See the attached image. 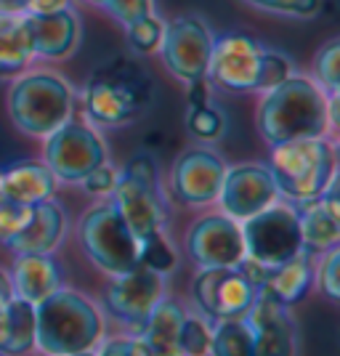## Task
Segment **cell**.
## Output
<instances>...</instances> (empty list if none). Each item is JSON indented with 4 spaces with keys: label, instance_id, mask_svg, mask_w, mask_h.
I'll return each mask as SVG.
<instances>
[{
    "label": "cell",
    "instance_id": "cell-18",
    "mask_svg": "<svg viewBox=\"0 0 340 356\" xmlns=\"http://www.w3.org/2000/svg\"><path fill=\"white\" fill-rule=\"evenodd\" d=\"M300 223V245L303 252H327L340 242V205H338V176L330 178L319 200H314L303 213H298Z\"/></svg>",
    "mask_w": 340,
    "mask_h": 356
},
{
    "label": "cell",
    "instance_id": "cell-41",
    "mask_svg": "<svg viewBox=\"0 0 340 356\" xmlns=\"http://www.w3.org/2000/svg\"><path fill=\"white\" fill-rule=\"evenodd\" d=\"M11 298H14V290H11V280H8V277L0 271V312L6 309V303H8Z\"/></svg>",
    "mask_w": 340,
    "mask_h": 356
},
{
    "label": "cell",
    "instance_id": "cell-27",
    "mask_svg": "<svg viewBox=\"0 0 340 356\" xmlns=\"http://www.w3.org/2000/svg\"><path fill=\"white\" fill-rule=\"evenodd\" d=\"M210 354L216 356H255V338L250 325L237 319H218V327L210 332Z\"/></svg>",
    "mask_w": 340,
    "mask_h": 356
},
{
    "label": "cell",
    "instance_id": "cell-11",
    "mask_svg": "<svg viewBox=\"0 0 340 356\" xmlns=\"http://www.w3.org/2000/svg\"><path fill=\"white\" fill-rule=\"evenodd\" d=\"M258 293L239 266H202L194 280V300L210 319L245 316Z\"/></svg>",
    "mask_w": 340,
    "mask_h": 356
},
{
    "label": "cell",
    "instance_id": "cell-36",
    "mask_svg": "<svg viewBox=\"0 0 340 356\" xmlns=\"http://www.w3.org/2000/svg\"><path fill=\"white\" fill-rule=\"evenodd\" d=\"M70 8V0H0V14H48Z\"/></svg>",
    "mask_w": 340,
    "mask_h": 356
},
{
    "label": "cell",
    "instance_id": "cell-16",
    "mask_svg": "<svg viewBox=\"0 0 340 356\" xmlns=\"http://www.w3.org/2000/svg\"><path fill=\"white\" fill-rule=\"evenodd\" d=\"M255 338V356H290L298 351V330L287 306L266 293H258L242 316Z\"/></svg>",
    "mask_w": 340,
    "mask_h": 356
},
{
    "label": "cell",
    "instance_id": "cell-30",
    "mask_svg": "<svg viewBox=\"0 0 340 356\" xmlns=\"http://www.w3.org/2000/svg\"><path fill=\"white\" fill-rule=\"evenodd\" d=\"M138 264L152 268V271H157V274H165V271H170V268L176 266V250L168 245L163 232L154 234V237H149L147 242H141V248H138Z\"/></svg>",
    "mask_w": 340,
    "mask_h": 356
},
{
    "label": "cell",
    "instance_id": "cell-4",
    "mask_svg": "<svg viewBox=\"0 0 340 356\" xmlns=\"http://www.w3.org/2000/svg\"><path fill=\"white\" fill-rule=\"evenodd\" d=\"M8 115L22 134H54L72 115V88L59 74H24L8 90Z\"/></svg>",
    "mask_w": 340,
    "mask_h": 356
},
{
    "label": "cell",
    "instance_id": "cell-42",
    "mask_svg": "<svg viewBox=\"0 0 340 356\" xmlns=\"http://www.w3.org/2000/svg\"><path fill=\"white\" fill-rule=\"evenodd\" d=\"M0 202H3V181H0Z\"/></svg>",
    "mask_w": 340,
    "mask_h": 356
},
{
    "label": "cell",
    "instance_id": "cell-40",
    "mask_svg": "<svg viewBox=\"0 0 340 356\" xmlns=\"http://www.w3.org/2000/svg\"><path fill=\"white\" fill-rule=\"evenodd\" d=\"M186 99H189V106H200V104H207V102H210V88H207L205 77H194V80H189V93H186Z\"/></svg>",
    "mask_w": 340,
    "mask_h": 356
},
{
    "label": "cell",
    "instance_id": "cell-12",
    "mask_svg": "<svg viewBox=\"0 0 340 356\" xmlns=\"http://www.w3.org/2000/svg\"><path fill=\"white\" fill-rule=\"evenodd\" d=\"M160 51L168 70L178 80L189 83L194 77H205L210 51H213V35L197 16H178L168 27H163Z\"/></svg>",
    "mask_w": 340,
    "mask_h": 356
},
{
    "label": "cell",
    "instance_id": "cell-21",
    "mask_svg": "<svg viewBox=\"0 0 340 356\" xmlns=\"http://www.w3.org/2000/svg\"><path fill=\"white\" fill-rule=\"evenodd\" d=\"M11 290L16 298L40 303L45 296H51L61 282L59 266L48 258V255H16L14 268H11Z\"/></svg>",
    "mask_w": 340,
    "mask_h": 356
},
{
    "label": "cell",
    "instance_id": "cell-35",
    "mask_svg": "<svg viewBox=\"0 0 340 356\" xmlns=\"http://www.w3.org/2000/svg\"><path fill=\"white\" fill-rule=\"evenodd\" d=\"M30 208L32 205H19V202H11L3 197V202H0V242H8L27 223Z\"/></svg>",
    "mask_w": 340,
    "mask_h": 356
},
{
    "label": "cell",
    "instance_id": "cell-10",
    "mask_svg": "<svg viewBox=\"0 0 340 356\" xmlns=\"http://www.w3.org/2000/svg\"><path fill=\"white\" fill-rule=\"evenodd\" d=\"M102 163H106V149L88 125L67 120L54 134H48L45 165L59 181L77 184Z\"/></svg>",
    "mask_w": 340,
    "mask_h": 356
},
{
    "label": "cell",
    "instance_id": "cell-13",
    "mask_svg": "<svg viewBox=\"0 0 340 356\" xmlns=\"http://www.w3.org/2000/svg\"><path fill=\"white\" fill-rule=\"evenodd\" d=\"M277 184L271 170L264 165H237V168H226L223 173V184L218 200L221 208L229 218L234 221H245L255 213L268 208L271 202H277Z\"/></svg>",
    "mask_w": 340,
    "mask_h": 356
},
{
    "label": "cell",
    "instance_id": "cell-1",
    "mask_svg": "<svg viewBox=\"0 0 340 356\" xmlns=\"http://www.w3.org/2000/svg\"><path fill=\"white\" fill-rule=\"evenodd\" d=\"M330 125L327 96L306 77H284L280 86L268 88L258 109V128L268 144H284L296 138L325 136Z\"/></svg>",
    "mask_w": 340,
    "mask_h": 356
},
{
    "label": "cell",
    "instance_id": "cell-31",
    "mask_svg": "<svg viewBox=\"0 0 340 356\" xmlns=\"http://www.w3.org/2000/svg\"><path fill=\"white\" fill-rule=\"evenodd\" d=\"M178 354H210V330H207L205 322L184 316V325L178 332Z\"/></svg>",
    "mask_w": 340,
    "mask_h": 356
},
{
    "label": "cell",
    "instance_id": "cell-5",
    "mask_svg": "<svg viewBox=\"0 0 340 356\" xmlns=\"http://www.w3.org/2000/svg\"><path fill=\"white\" fill-rule=\"evenodd\" d=\"M112 205L118 208L122 221L128 223L138 245L163 232V194H160L157 165L152 157L138 154L128 163L125 176L115 181Z\"/></svg>",
    "mask_w": 340,
    "mask_h": 356
},
{
    "label": "cell",
    "instance_id": "cell-6",
    "mask_svg": "<svg viewBox=\"0 0 340 356\" xmlns=\"http://www.w3.org/2000/svg\"><path fill=\"white\" fill-rule=\"evenodd\" d=\"M147 96L149 80L144 72L133 64L115 61L93 74L86 90V112L93 122L122 125L144 109Z\"/></svg>",
    "mask_w": 340,
    "mask_h": 356
},
{
    "label": "cell",
    "instance_id": "cell-25",
    "mask_svg": "<svg viewBox=\"0 0 340 356\" xmlns=\"http://www.w3.org/2000/svg\"><path fill=\"white\" fill-rule=\"evenodd\" d=\"M181 306L173 300H157V306L149 312L147 322L141 325V338L149 346L152 354H178V332L184 325Z\"/></svg>",
    "mask_w": 340,
    "mask_h": 356
},
{
    "label": "cell",
    "instance_id": "cell-38",
    "mask_svg": "<svg viewBox=\"0 0 340 356\" xmlns=\"http://www.w3.org/2000/svg\"><path fill=\"white\" fill-rule=\"evenodd\" d=\"M115 181H118V176H115V170L106 163L96 165L88 176L83 178V184H86V189H88L90 194H112Z\"/></svg>",
    "mask_w": 340,
    "mask_h": 356
},
{
    "label": "cell",
    "instance_id": "cell-29",
    "mask_svg": "<svg viewBox=\"0 0 340 356\" xmlns=\"http://www.w3.org/2000/svg\"><path fill=\"white\" fill-rule=\"evenodd\" d=\"M163 22L157 19V16H141L138 22L133 24H128L125 32H128V43L133 51L138 54H154V51H160V40H163Z\"/></svg>",
    "mask_w": 340,
    "mask_h": 356
},
{
    "label": "cell",
    "instance_id": "cell-15",
    "mask_svg": "<svg viewBox=\"0 0 340 356\" xmlns=\"http://www.w3.org/2000/svg\"><path fill=\"white\" fill-rule=\"evenodd\" d=\"M186 250L200 266H237L245 258L242 226L229 216H207L192 226Z\"/></svg>",
    "mask_w": 340,
    "mask_h": 356
},
{
    "label": "cell",
    "instance_id": "cell-20",
    "mask_svg": "<svg viewBox=\"0 0 340 356\" xmlns=\"http://www.w3.org/2000/svg\"><path fill=\"white\" fill-rule=\"evenodd\" d=\"M32 51L38 56L61 59L70 56L80 40V22L72 14V8L48 11V14H27Z\"/></svg>",
    "mask_w": 340,
    "mask_h": 356
},
{
    "label": "cell",
    "instance_id": "cell-32",
    "mask_svg": "<svg viewBox=\"0 0 340 356\" xmlns=\"http://www.w3.org/2000/svg\"><path fill=\"white\" fill-rule=\"evenodd\" d=\"M316 74H319V83L327 88L330 96H338L340 86V43L338 40H330V43L319 51L316 56Z\"/></svg>",
    "mask_w": 340,
    "mask_h": 356
},
{
    "label": "cell",
    "instance_id": "cell-7",
    "mask_svg": "<svg viewBox=\"0 0 340 356\" xmlns=\"http://www.w3.org/2000/svg\"><path fill=\"white\" fill-rule=\"evenodd\" d=\"M80 237L96 266L120 277L138 266V239L112 202L93 208L80 223Z\"/></svg>",
    "mask_w": 340,
    "mask_h": 356
},
{
    "label": "cell",
    "instance_id": "cell-22",
    "mask_svg": "<svg viewBox=\"0 0 340 356\" xmlns=\"http://www.w3.org/2000/svg\"><path fill=\"white\" fill-rule=\"evenodd\" d=\"M3 197L19 205H38L56 192V176L43 163H16L0 173Z\"/></svg>",
    "mask_w": 340,
    "mask_h": 356
},
{
    "label": "cell",
    "instance_id": "cell-34",
    "mask_svg": "<svg viewBox=\"0 0 340 356\" xmlns=\"http://www.w3.org/2000/svg\"><path fill=\"white\" fill-rule=\"evenodd\" d=\"M245 3L282 16H314L322 6V0H245Z\"/></svg>",
    "mask_w": 340,
    "mask_h": 356
},
{
    "label": "cell",
    "instance_id": "cell-2",
    "mask_svg": "<svg viewBox=\"0 0 340 356\" xmlns=\"http://www.w3.org/2000/svg\"><path fill=\"white\" fill-rule=\"evenodd\" d=\"M104 322L99 309L74 290L56 287L35 303V346L54 356H77L96 348Z\"/></svg>",
    "mask_w": 340,
    "mask_h": 356
},
{
    "label": "cell",
    "instance_id": "cell-26",
    "mask_svg": "<svg viewBox=\"0 0 340 356\" xmlns=\"http://www.w3.org/2000/svg\"><path fill=\"white\" fill-rule=\"evenodd\" d=\"M32 56L27 14H0V72H19Z\"/></svg>",
    "mask_w": 340,
    "mask_h": 356
},
{
    "label": "cell",
    "instance_id": "cell-9",
    "mask_svg": "<svg viewBox=\"0 0 340 356\" xmlns=\"http://www.w3.org/2000/svg\"><path fill=\"white\" fill-rule=\"evenodd\" d=\"M242 239H245V255L264 266H277L303 250L298 213L277 202L245 218Z\"/></svg>",
    "mask_w": 340,
    "mask_h": 356
},
{
    "label": "cell",
    "instance_id": "cell-28",
    "mask_svg": "<svg viewBox=\"0 0 340 356\" xmlns=\"http://www.w3.org/2000/svg\"><path fill=\"white\" fill-rule=\"evenodd\" d=\"M186 131L200 138V141H218L223 134H226V118L216 106L200 104L189 109V118H186Z\"/></svg>",
    "mask_w": 340,
    "mask_h": 356
},
{
    "label": "cell",
    "instance_id": "cell-17",
    "mask_svg": "<svg viewBox=\"0 0 340 356\" xmlns=\"http://www.w3.org/2000/svg\"><path fill=\"white\" fill-rule=\"evenodd\" d=\"M226 165L207 149H189L173 168V194L184 205H207L218 200Z\"/></svg>",
    "mask_w": 340,
    "mask_h": 356
},
{
    "label": "cell",
    "instance_id": "cell-24",
    "mask_svg": "<svg viewBox=\"0 0 340 356\" xmlns=\"http://www.w3.org/2000/svg\"><path fill=\"white\" fill-rule=\"evenodd\" d=\"M35 346V303L11 298L0 312V354H27Z\"/></svg>",
    "mask_w": 340,
    "mask_h": 356
},
{
    "label": "cell",
    "instance_id": "cell-39",
    "mask_svg": "<svg viewBox=\"0 0 340 356\" xmlns=\"http://www.w3.org/2000/svg\"><path fill=\"white\" fill-rule=\"evenodd\" d=\"M102 354L109 356H149V346L144 338H115V341L104 343Z\"/></svg>",
    "mask_w": 340,
    "mask_h": 356
},
{
    "label": "cell",
    "instance_id": "cell-37",
    "mask_svg": "<svg viewBox=\"0 0 340 356\" xmlns=\"http://www.w3.org/2000/svg\"><path fill=\"white\" fill-rule=\"evenodd\" d=\"M338 261H340V250L332 248V250L325 252V261L319 266V284L325 290V296L330 300H338L340 290H338Z\"/></svg>",
    "mask_w": 340,
    "mask_h": 356
},
{
    "label": "cell",
    "instance_id": "cell-33",
    "mask_svg": "<svg viewBox=\"0 0 340 356\" xmlns=\"http://www.w3.org/2000/svg\"><path fill=\"white\" fill-rule=\"evenodd\" d=\"M90 3L104 8V11H109L122 27L138 22L141 16L152 14V0H90Z\"/></svg>",
    "mask_w": 340,
    "mask_h": 356
},
{
    "label": "cell",
    "instance_id": "cell-19",
    "mask_svg": "<svg viewBox=\"0 0 340 356\" xmlns=\"http://www.w3.org/2000/svg\"><path fill=\"white\" fill-rule=\"evenodd\" d=\"M64 226H67V221H64V213L59 205L51 200H43V202L32 205L27 223L6 245L16 255H27V252L48 255V252L56 250V245L64 237Z\"/></svg>",
    "mask_w": 340,
    "mask_h": 356
},
{
    "label": "cell",
    "instance_id": "cell-14",
    "mask_svg": "<svg viewBox=\"0 0 340 356\" xmlns=\"http://www.w3.org/2000/svg\"><path fill=\"white\" fill-rule=\"evenodd\" d=\"M163 298V274L147 266H138L120 274L106 293V309L122 325L141 327L149 312Z\"/></svg>",
    "mask_w": 340,
    "mask_h": 356
},
{
    "label": "cell",
    "instance_id": "cell-3",
    "mask_svg": "<svg viewBox=\"0 0 340 356\" xmlns=\"http://www.w3.org/2000/svg\"><path fill=\"white\" fill-rule=\"evenodd\" d=\"M268 170L280 194L293 202H314L335 176V149L325 136L274 144Z\"/></svg>",
    "mask_w": 340,
    "mask_h": 356
},
{
    "label": "cell",
    "instance_id": "cell-23",
    "mask_svg": "<svg viewBox=\"0 0 340 356\" xmlns=\"http://www.w3.org/2000/svg\"><path fill=\"white\" fill-rule=\"evenodd\" d=\"M311 282H314L311 255L300 250L298 255L282 261L277 266H268L261 293H266V296H271L274 300L284 303V306H293V303L306 298Z\"/></svg>",
    "mask_w": 340,
    "mask_h": 356
},
{
    "label": "cell",
    "instance_id": "cell-8",
    "mask_svg": "<svg viewBox=\"0 0 340 356\" xmlns=\"http://www.w3.org/2000/svg\"><path fill=\"white\" fill-rule=\"evenodd\" d=\"M266 59L264 51L248 35H223L213 40L207 72L216 86L232 93H250V90H266Z\"/></svg>",
    "mask_w": 340,
    "mask_h": 356
}]
</instances>
